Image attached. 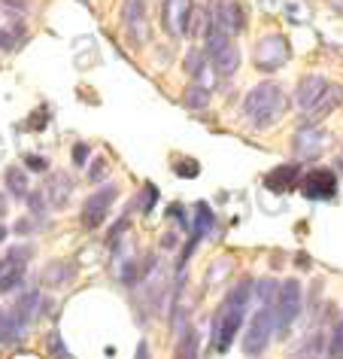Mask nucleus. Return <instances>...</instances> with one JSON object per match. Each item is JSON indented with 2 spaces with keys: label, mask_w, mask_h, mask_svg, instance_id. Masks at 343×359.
Wrapping results in <instances>:
<instances>
[{
  "label": "nucleus",
  "mask_w": 343,
  "mask_h": 359,
  "mask_svg": "<svg viewBox=\"0 0 343 359\" xmlns=\"http://www.w3.org/2000/svg\"><path fill=\"white\" fill-rule=\"evenodd\" d=\"M288 110V97L283 92V86L276 83H258L255 88H249L246 101H243V119L252 128H270L286 116Z\"/></svg>",
  "instance_id": "f257e3e1"
},
{
  "label": "nucleus",
  "mask_w": 343,
  "mask_h": 359,
  "mask_svg": "<svg viewBox=\"0 0 343 359\" xmlns=\"http://www.w3.org/2000/svg\"><path fill=\"white\" fill-rule=\"evenodd\" d=\"M24 198H28L34 217H43V210H46V201H43V195H40V192H28Z\"/></svg>",
  "instance_id": "4be33fe9"
},
{
  "label": "nucleus",
  "mask_w": 343,
  "mask_h": 359,
  "mask_svg": "<svg viewBox=\"0 0 343 359\" xmlns=\"http://www.w3.org/2000/svg\"><path fill=\"white\" fill-rule=\"evenodd\" d=\"M298 180H301V165H298V161H286V165L274 168L265 177V186H267V192L279 195V192H288L292 186H298Z\"/></svg>",
  "instance_id": "9b49d317"
},
{
  "label": "nucleus",
  "mask_w": 343,
  "mask_h": 359,
  "mask_svg": "<svg viewBox=\"0 0 343 359\" xmlns=\"http://www.w3.org/2000/svg\"><path fill=\"white\" fill-rule=\"evenodd\" d=\"M325 88H328V79H325L322 74H310V76H304L301 83H298V88H295V104L301 107V110H310V107L322 97Z\"/></svg>",
  "instance_id": "f8f14e48"
},
{
  "label": "nucleus",
  "mask_w": 343,
  "mask_h": 359,
  "mask_svg": "<svg viewBox=\"0 0 343 359\" xmlns=\"http://www.w3.org/2000/svg\"><path fill=\"white\" fill-rule=\"evenodd\" d=\"M79 4H88V0H79Z\"/></svg>",
  "instance_id": "7c9ffc66"
},
{
  "label": "nucleus",
  "mask_w": 343,
  "mask_h": 359,
  "mask_svg": "<svg viewBox=\"0 0 343 359\" xmlns=\"http://www.w3.org/2000/svg\"><path fill=\"white\" fill-rule=\"evenodd\" d=\"M206 10H210V22L222 34H228L231 40L246 28V6H243V0H213V4H206Z\"/></svg>",
  "instance_id": "20e7f679"
},
{
  "label": "nucleus",
  "mask_w": 343,
  "mask_h": 359,
  "mask_svg": "<svg viewBox=\"0 0 343 359\" xmlns=\"http://www.w3.org/2000/svg\"><path fill=\"white\" fill-rule=\"evenodd\" d=\"M195 0H161V22L174 40L188 37V22H192Z\"/></svg>",
  "instance_id": "6e6552de"
},
{
  "label": "nucleus",
  "mask_w": 343,
  "mask_h": 359,
  "mask_svg": "<svg viewBox=\"0 0 343 359\" xmlns=\"http://www.w3.org/2000/svg\"><path fill=\"white\" fill-rule=\"evenodd\" d=\"M210 229H213V210L206 208V204H197V208H195V229H192V241L204 238Z\"/></svg>",
  "instance_id": "f3484780"
},
{
  "label": "nucleus",
  "mask_w": 343,
  "mask_h": 359,
  "mask_svg": "<svg viewBox=\"0 0 343 359\" xmlns=\"http://www.w3.org/2000/svg\"><path fill=\"white\" fill-rule=\"evenodd\" d=\"M24 161H28V170H40V174H43V170H49V158L46 156H37V152H31Z\"/></svg>",
  "instance_id": "b1692460"
},
{
  "label": "nucleus",
  "mask_w": 343,
  "mask_h": 359,
  "mask_svg": "<svg viewBox=\"0 0 343 359\" xmlns=\"http://www.w3.org/2000/svg\"><path fill=\"white\" fill-rule=\"evenodd\" d=\"M106 170V161H97L94 165V170H92V180H101V174Z\"/></svg>",
  "instance_id": "c85d7f7f"
},
{
  "label": "nucleus",
  "mask_w": 343,
  "mask_h": 359,
  "mask_svg": "<svg viewBox=\"0 0 343 359\" xmlns=\"http://www.w3.org/2000/svg\"><path fill=\"white\" fill-rule=\"evenodd\" d=\"M115 195H119L115 186H104V189H97V192L88 195V201L83 208V226L85 229H97V226H101V222L106 219V213H110V208H113Z\"/></svg>",
  "instance_id": "1a4fd4ad"
},
{
  "label": "nucleus",
  "mask_w": 343,
  "mask_h": 359,
  "mask_svg": "<svg viewBox=\"0 0 343 359\" xmlns=\"http://www.w3.org/2000/svg\"><path fill=\"white\" fill-rule=\"evenodd\" d=\"M6 189H10V195H15V198H24V195H28V177H24L22 168L6 170Z\"/></svg>",
  "instance_id": "a211bd4d"
},
{
  "label": "nucleus",
  "mask_w": 343,
  "mask_h": 359,
  "mask_svg": "<svg viewBox=\"0 0 343 359\" xmlns=\"http://www.w3.org/2000/svg\"><path fill=\"white\" fill-rule=\"evenodd\" d=\"M210 88H204L201 83H192L186 88V95H183V104L188 107V110H204L206 104H210Z\"/></svg>",
  "instance_id": "dca6fc26"
},
{
  "label": "nucleus",
  "mask_w": 343,
  "mask_h": 359,
  "mask_svg": "<svg viewBox=\"0 0 343 359\" xmlns=\"http://www.w3.org/2000/svg\"><path fill=\"white\" fill-rule=\"evenodd\" d=\"M186 161H188V165H176V174L179 177H197V174H201V168H197L192 158H186Z\"/></svg>",
  "instance_id": "bb28decb"
},
{
  "label": "nucleus",
  "mask_w": 343,
  "mask_h": 359,
  "mask_svg": "<svg viewBox=\"0 0 343 359\" xmlns=\"http://www.w3.org/2000/svg\"><path fill=\"white\" fill-rule=\"evenodd\" d=\"M340 104H343V86H331V83H328V88L322 92L319 101H316L310 110H304L301 125H316V122H322L325 116H331Z\"/></svg>",
  "instance_id": "9d476101"
},
{
  "label": "nucleus",
  "mask_w": 343,
  "mask_h": 359,
  "mask_svg": "<svg viewBox=\"0 0 343 359\" xmlns=\"http://www.w3.org/2000/svg\"><path fill=\"white\" fill-rule=\"evenodd\" d=\"M176 356H179V359H195V356H197V332H195V329L186 332V341L179 344Z\"/></svg>",
  "instance_id": "412c9836"
},
{
  "label": "nucleus",
  "mask_w": 343,
  "mask_h": 359,
  "mask_svg": "<svg viewBox=\"0 0 343 359\" xmlns=\"http://www.w3.org/2000/svg\"><path fill=\"white\" fill-rule=\"evenodd\" d=\"M325 359H343V320H337V326L328 335V347H325Z\"/></svg>",
  "instance_id": "6ab92c4d"
},
{
  "label": "nucleus",
  "mask_w": 343,
  "mask_h": 359,
  "mask_svg": "<svg viewBox=\"0 0 343 359\" xmlns=\"http://www.w3.org/2000/svg\"><path fill=\"white\" fill-rule=\"evenodd\" d=\"M325 147V131H319L316 125H307V131H301L295 137V149L298 156H307V158H316Z\"/></svg>",
  "instance_id": "4468645a"
},
{
  "label": "nucleus",
  "mask_w": 343,
  "mask_h": 359,
  "mask_svg": "<svg viewBox=\"0 0 343 359\" xmlns=\"http://www.w3.org/2000/svg\"><path fill=\"white\" fill-rule=\"evenodd\" d=\"M15 34L13 31H4V28H0V52H10V49H15Z\"/></svg>",
  "instance_id": "cd10ccee"
},
{
  "label": "nucleus",
  "mask_w": 343,
  "mask_h": 359,
  "mask_svg": "<svg viewBox=\"0 0 343 359\" xmlns=\"http://www.w3.org/2000/svg\"><path fill=\"white\" fill-rule=\"evenodd\" d=\"M274 332H276L274 329V302H270V304H261L258 313L249 323V332H246V338H243V350H246V356L265 353V347H267V341H270Z\"/></svg>",
  "instance_id": "39448f33"
},
{
  "label": "nucleus",
  "mask_w": 343,
  "mask_h": 359,
  "mask_svg": "<svg viewBox=\"0 0 343 359\" xmlns=\"http://www.w3.org/2000/svg\"><path fill=\"white\" fill-rule=\"evenodd\" d=\"M4 241H6V229L0 226V244H4Z\"/></svg>",
  "instance_id": "c756f323"
},
{
  "label": "nucleus",
  "mask_w": 343,
  "mask_h": 359,
  "mask_svg": "<svg viewBox=\"0 0 343 359\" xmlns=\"http://www.w3.org/2000/svg\"><path fill=\"white\" fill-rule=\"evenodd\" d=\"M252 61H255V70L261 74H274L288 61V40L286 34H265L255 49H252Z\"/></svg>",
  "instance_id": "7ed1b4c3"
},
{
  "label": "nucleus",
  "mask_w": 343,
  "mask_h": 359,
  "mask_svg": "<svg viewBox=\"0 0 343 359\" xmlns=\"http://www.w3.org/2000/svg\"><path fill=\"white\" fill-rule=\"evenodd\" d=\"M46 189H49L52 204H55V208H64L67 198H70V192H74V183H70V177H64V174H52Z\"/></svg>",
  "instance_id": "2eb2a0df"
},
{
  "label": "nucleus",
  "mask_w": 343,
  "mask_h": 359,
  "mask_svg": "<svg viewBox=\"0 0 343 359\" xmlns=\"http://www.w3.org/2000/svg\"><path fill=\"white\" fill-rule=\"evenodd\" d=\"M304 308V295H301V283L298 280H286L279 283L276 299H274V329L286 332L292 323L298 320V313Z\"/></svg>",
  "instance_id": "f03ea898"
},
{
  "label": "nucleus",
  "mask_w": 343,
  "mask_h": 359,
  "mask_svg": "<svg viewBox=\"0 0 343 359\" xmlns=\"http://www.w3.org/2000/svg\"><path fill=\"white\" fill-rule=\"evenodd\" d=\"M206 61H210V58H206V52H204V49H188V52H186V58H183V70L195 79V76H197V70H201Z\"/></svg>",
  "instance_id": "aec40b11"
},
{
  "label": "nucleus",
  "mask_w": 343,
  "mask_h": 359,
  "mask_svg": "<svg viewBox=\"0 0 343 359\" xmlns=\"http://www.w3.org/2000/svg\"><path fill=\"white\" fill-rule=\"evenodd\" d=\"M0 4H4L13 15H19V19H24V13H28V0H0Z\"/></svg>",
  "instance_id": "5701e85b"
},
{
  "label": "nucleus",
  "mask_w": 343,
  "mask_h": 359,
  "mask_svg": "<svg viewBox=\"0 0 343 359\" xmlns=\"http://www.w3.org/2000/svg\"><path fill=\"white\" fill-rule=\"evenodd\" d=\"M210 61H213V70H216V76H219V79L234 76V74H237V67H240V49H237V43L228 40L219 52H213Z\"/></svg>",
  "instance_id": "ddd939ff"
},
{
  "label": "nucleus",
  "mask_w": 343,
  "mask_h": 359,
  "mask_svg": "<svg viewBox=\"0 0 343 359\" xmlns=\"http://www.w3.org/2000/svg\"><path fill=\"white\" fill-rule=\"evenodd\" d=\"M246 317V311L240 308H231V304H222L213 317V347L225 353L231 344H234V335L240 332V323Z\"/></svg>",
  "instance_id": "423d86ee"
},
{
  "label": "nucleus",
  "mask_w": 343,
  "mask_h": 359,
  "mask_svg": "<svg viewBox=\"0 0 343 359\" xmlns=\"http://www.w3.org/2000/svg\"><path fill=\"white\" fill-rule=\"evenodd\" d=\"M74 161L79 168L88 165V143H76V147H74Z\"/></svg>",
  "instance_id": "a878e982"
},
{
  "label": "nucleus",
  "mask_w": 343,
  "mask_h": 359,
  "mask_svg": "<svg viewBox=\"0 0 343 359\" xmlns=\"http://www.w3.org/2000/svg\"><path fill=\"white\" fill-rule=\"evenodd\" d=\"M298 186H301L304 198L328 201V198L337 195V174H334L331 168H313V170H307V174H301Z\"/></svg>",
  "instance_id": "0eeeda50"
},
{
  "label": "nucleus",
  "mask_w": 343,
  "mask_h": 359,
  "mask_svg": "<svg viewBox=\"0 0 343 359\" xmlns=\"http://www.w3.org/2000/svg\"><path fill=\"white\" fill-rule=\"evenodd\" d=\"M155 198H158L155 186H146V192H143V204H140V210H143V213H149L152 208H155Z\"/></svg>",
  "instance_id": "393cba45"
}]
</instances>
